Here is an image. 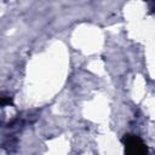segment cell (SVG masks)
Masks as SVG:
<instances>
[{
  "label": "cell",
  "instance_id": "cell-1",
  "mask_svg": "<svg viewBox=\"0 0 155 155\" xmlns=\"http://www.w3.org/2000/svg\"><path fill=\"white\" fill-rule=\"evenodd\" d=\"M124 144L126 147V150L131 154H137V155H142L144 153H147V147L143 143V140L133 134H126L124 137Z\"/></svg>",
  "mask_w": 155,
  "mask_h": 155
},
{
  "label": "cell",
  "instance_id": "cell-2",
  "mask_svg": "<svg viewBox=\"0 0 155 155\" xmlns=\"http://www.w3.org/2000/svg\"><path fill=\"white\" fill-rule=\"evenodd\" d=\"M11 103V98L10 97H0V105H6Z\"/></svg>",
  "mask_w": 155,
  "mask_h": 155
}]
</instances>
